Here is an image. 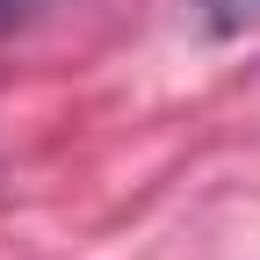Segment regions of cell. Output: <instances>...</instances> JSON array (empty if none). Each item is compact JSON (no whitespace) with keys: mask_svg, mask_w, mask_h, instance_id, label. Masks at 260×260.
<instances>
[{"mask_svg":"<svg viewBox=\"0 0 260 260\" xmlns=\"http://www.w3.org/2000/svg\"><path fill=\"white\" fill-rule=\"evenodd\" d=\"M203 37H260V0H181Z\"/></svg>","mask_w":260,"mask_h":260,"instance_id":"6da1fadb","label":"cell"},{"mask_svg":"<svg viewBox=\"0 0 260 260\" xmlns=\"http://www.w3.org/2000/svg\"><path fill=\"white\" fill-rule=\"evenodd\" d=\"M44 0H0V29H15V22H29Z\"/></svg>","mask_w":260,"mask_h":260,"instance_id":"7a4b0ae2","label":"cell"}]
</instances>
